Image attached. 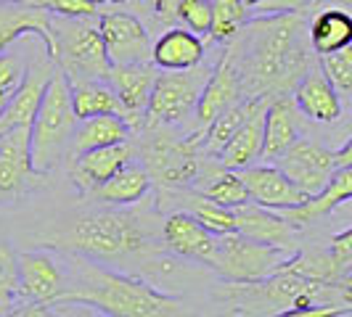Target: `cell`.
Here are the masks:
<instances>
[{
    "instance_id": "cell-1",
    "label": "cell",
    "mask_w": 352,
    "mask_h": 317,
    "mask_svg": "<svg viewBox=\"0 0 352 317\" xmlns=\"http://www.w3.org/2000/svg\"><path fill=\"white\" fill-rule=\"evenodd\" d=\"M307 27L300 14H265L247 19L244 27L228 40L244 98H278L300 82L313 64V48L305 40Z\"/></svg>"
},
{
    "instance_id": "cell-2",
    "label": "cell",
    "mask_w": 352,
    "mask_h": 317,
    "mask_svg": "<svg viewBox=\"0 0 352 317\" xmlns=\"http://www.w3.org/2000/svg\"><path fill=\"white\" fill-rule=\"evenodd\" d=\"M64 264L67 291L56 304H85L114 317H175L186 315V304L157 291L154 285L114 272L82 254L69 257Z\"/></svg>"
},
{
    "instance_id": "cell-3",
    "label": "cell",
    "mask_w": 352,
    "mask_h": 317,
    "mask_svg": "<svg viewBox=\"0 0 352 317\" xmlns=\"http://www.w3.org/2000/svg\"><path fill=\"white\" fill-rule=\"evenodd\" d=\"M77 122L80 119L72 106L69 80L64 71L56 69L37 106L35 119L30 124V161L35 175H48L56 161L64 158Z\"/></svg>"
},
{
    "instance_id": "cell-4",
    "label": "cell",
    "mask_w": 352,
    "mask_h": 317,
    "mask_svg": "<svg viewBox=\"0 0 352 317\" xmlns=\"http://www.w3.org/2000/svg\"><path fill=\"white\" fill-rule=\"evenodd\" d=\"M67 244L77 254L96 262H120L135 254H146L151 248L148 228L135 214L124 211H96L82 217L67 233Z\"/></svg>"
},
{
    "instance_id": "cell-5",
    "label": "cell",
    "mask_w": 352,
    "mask_h": 317,
    "mask_svg": "<svg viewBox=\"0 0 352 317\" xmlns=\"http://www.w3.org/2000/svg\"><path fill=\"white\" fill-rule=\"evenodd\" d=\"M51 58L69 82L106 80L109 58L93 16H51Z\"/></svg>"
},
{
    "instance_id": "cell-6",
    "label": "cell",
    "mask_w": 352,
    "mask_h": 317,
    "mask_svg": "<svg viewBox=\"0 0 352 317\" xmlns=\"http://www.w3.org/2000/svg\"><path fill=\"white\" fill-rule=\"evenodd\" d=\"M146 132L143 141V169L148 172L151 183L157 180L159 188H188L199 172V138L196 132L186 141H177L173 132H167V124L143 122Z\"/></svg>"
},
{
    "instance_id": "cell-7",
    "label": "cell",
    "mask_w": 352,
    "mask_h": 317,
    "mask_svg": "<svg viewBox=\"0 0 352 317\" xmlns=\"http://www.w3.org/2000/svg\"><path fill=\"white\" fill-rule=\"evenodd\" d=\"M292 254L294 251L260 244L239 233H223L217 235V248L210 267L226 283H254L278 272Z\"/></svg>"
},
{
    "instance_id": "cell-8",
    "label": "cell",
    "mask_w": 352,
    "mask_h": 317,
    "mask_svg": "<svg viewBox=\"0 0 352 317\" xmlns=\"http://www.w3.org/2000/svg\"><path fill=\"white\" fill-rule=\"evenodd\" d=\"M267 164H276L302 193L313 196L329 183V177L334 175L339 167H352V143L347 138L339 151H329V148L318 145L316 141L297 138L281 156H276Z\"/></svg>"
},
{
    "instance_id": "cell-9",
    "label": "cell",
    "mask_w": 352,
    "mask_h": 317,
    "mask_svg": "<svg viewBox=\"0 0 352 317\" xmlns=\"http://www.w3.org/2000/svg\"><path fill=\"white\" fill-rule=\"evenodd\" d=\"M207 77H210V71L201 69V64L194 69L157 74L148 104H146V122L175 127V124L186 122L188 117H194Z\"/></svg>"
},
{
    "instance_id": "cell-10",
    "label": "cell",
    "mask_w": 352,
    "mask_h": 317,
    "mask_svg": "<svg viewBox=\"0 0 352 317\" xmlns=\"http://www.w3.org/2000/svg\"><path fill=\"white\" fill-rule=\"evenodd\" d=\"M109 64H151V35L133 14H104L98 19Z\"/></svg>"
},
{
    "instance_id": "cell-11",
    "label": "cell",
    "mask_w": 352,
    "mask_h": 317,
    "mask_svg": "<svg viewBox=\"0 0 352 317\" xmlns=\"http://www.w3.org/2000/svg\"><path fill=\"white\" fill-rule=\"evenodd\" d=\"M58 69L56 61H53L48 53L35 56L32 61H27V69L24 77L19 80V85L14 88L8 106L0 117V132L3 130H11V127H30L37 114V106L43 101V93L51 82L53 71Z\"/></svg>"
},
{
    "instance_id": "cell-12",
    "label": "cell",
    "mask_w": 352,
    "mask_h": 317,
    "mask_svg": "<svg viewBox=\"0 0 352 317\" xmlns=\"http://www.w3.org/2000/svg\"><path fill=\"white\" fill-rule=\"evenodd\" d=\"M64 264L53 259L48 251H24L19 254V296L37 307L56 304L67 291Z\"/></svg>"
},
{
    "instance_id": "cell-13",
    "label": "cell",
    "mask_w": 352,
    "mask_h": 317,
    "mask_svg": "<svg viewBox=\"0 0 352 317\" xmlns=\"http://www.w3.org/2000/svg\"><path fill=\"white\" fill-rule=\"evenodd\" d=\"M157 80L154 64H111L106 82L117 93L124 108V122L130 130H141L146 117V104L151 95V85Z\"/></svg>"
},
{
    "instance_id": "cell-14",
    "label": "cell",
    "mask_w": 352,
    "mask_h": 317,
    "mask_svg": "<svg viewBox=\"0 0 352 317\" xmlns=\"http://www.w3.org/2000/svg\"><path fill=\"white\" fill-rule=\"evenodd\" d=\"M162 241L175 257L207 264V267L214 259V248H217V235L204 228L188 211L167 214V220L162 225Z\"/></svg>"
},
{
    "instance_id": "cell-15",
    "label": "cell",
    "mask_w": 352,
    "mask_h": 317,
    "mask_svg": "<svg viewBox=\"0 0 352 317\" xmlns=\"http://www.w3.org/2000/svg\"><path fill=\"white\" fill-rule=\"evenodd\" d=\"M244 98V90H241V77H239V69L233 64V58L228 56V51L220 56L217 67L210 71L204 88H201V95H199V104H196V127L199 132L207 127V124L220 117L226 108H230L233 104H239Z\"/></svg>"
},
{
    "instance_id": "cell-16",
    "label": "cell",
    "mask_w": 352,
    "mask_h": 317,
    "mask_svg": "<svg viewBox=\"0 0 352 317\" xmlns=\"http://www.w3.org/2000/svg\"><path fill=\"white\" fill-rule=\"evenodd\" d=\"M233 222H236V233L260 241V244H270V246L286 248V251H297V228L289 225L276 209L260 207L254 201L239 204L233 207Z\"/></svg>"
},
{
    "instance_id": "cell-17",
    "label": "cell",
    "mask_w": 352,
    "mask_h": 317,
    "mask_svg": "<svg viewBox=\"0 0 352 317\" xmlns=\"http://www.w3.org/2000/svg\"><path fill=\"white\" fill-rule=\"evenodd\" d=\"M239 177H241V183L247 188L249 201L267 207V209L297 207L307 198V193H302L276 164H260V167L247 164V167L239 169Z\"/></svg>"
},
{
    "instance_id": "cell-18",
    "label": "cell",
    "mask_w": 352,
    "mask_h": 317,
    "mask_svg": "<svg viewBox=\"0 0 352 317\" xmlns=\"http://www.w3.org/2000/svg\"><path fill=\"white\" fill-rule=\"evenodd\" d=\"M32 175L30 127H11L0 132V204L14 201Z\"/></svg>"
},
{
    "instance_id": "cell-19",
    "label": "cell",
    "mask_w": 352,
    "mask_h": 317,
    "mask_svg": "<svg viewBox=\"0 0 352 317\" xmlns=\"http://www.w3.org/2000/svg\"><path fill=\"white\" fill-rule=\"evenodd\" d=\"M350 198H352V167H339L318 193L307 196L297 207H286V209H276V211L281 214L289 225L305 228V225L316 222L320 217L331 214L336 207L347 204Z\"/></svg>"
},
{
    "instance_id": "cell-20",
    "label": "cell",
    "mask_w": 352,
    "mask_h": 317,
    "mask_svg": "<svg viewBox=\"0 0 352 317\" xmlns=\"http://www.w3.org/2000/svg\"><path fill=\"white\" fill-rule=\"evenodd\" d=\"M294 106L307 119L320 124L339 122L342 117V95L316 64H310L307 71L300 77V82L294 85Z\"/></svg>"
},
{
    "instance_id": "cell-21",
    "label": "cell",
    "mask_w": 352,
    "mask_h": 317,
    "mask_svg": "<svg viewBox=\"0 0 352 317\" xmlns=\"http://www.w3.org/2000/svg\"><path fill=\"white\" fill-rule=\"evenodd\" d=\"M207 45L199 35L186 27H167L157 43H151V64L159 71L194 69L204 61Z\"/></svg>"
},
{
    "instance_id": "cell-22",
    "label": "cell",
    "mask_w": 352,
    "mask_h": 317,
    "mask_svg": "<svg viewBox=\"0 0 352 317\" xmlns=\"http://www.w3.org/2000/svg\"><path fill=\"white\" fill-rule=\"evenodd\" d=\"M270 104V98H257V104L252 108L241 127L230 135V141L223 145V151L217 154V164L226 169H241L247 164H254V158H260L263 148V124H265V108Z\"/></svg>"
},
{
    "instance_id": "cell-23",
    "label": "cell",
    "mask_w": 352,
    "mask_h": 317,
    "mask_svg": "<svg viewBox=\"0 0 352 317\" xmlns=\"http://www.w3.org/2000/svg\"><path fill=\"white\" fill-rule=\"evenodd\" d=\"M24 35H37L51 56V14L45 8H30L16 3H0V51Z\"/></svg>"
},
{
    "instance_id": "cell-24",
    "label": "cell",
    "mask_w": 352,
    "mask_h": 317,
    "mask_svg": "<svg viewBox=\"0 0 352 317\" xmlns=\"http://www.w3.org/2000/svg\"><path fill=\"white\" fill-rule=\"evenodd\" d=\"M133 156L130 143H111V145H98L74 154V183L80 188H96L98 183H104L114 172H120L124 164Z\"/></svg>"
},
{
    "instance_id": "cell-25",
    "label": "cell",
    "mask_w": 352,
    "mask_h": 317,
    "mask_svg": "<svg viewBox=\"0 0 352 317\" xmlns=\"http://www.w3.org/2000/svg\"><path fill=\"white\" fill-rule=\"evenodd\" d=\"M294 111H297V106H294V101H289L286 95H278V98H273L267 104V108H265L260 158L273 161V158L281 156L283 151L300 138V124H297Z\"/></svg>"
},
{
    "instance_id": "cell-26",
    "label": "cell",
    "mask_w": 352,
    "mask_h": 317,
    "mask_svg": "<svg viewBox=\"0 0 352 317\" xmlns=\"http://www.w3.org/2000/svg\"><path fill=\"white\" fill-rule=\"evenodd\" d=\"M162 196L175 198L180 204V211H188L191 217H196L207 230H212L214 235L223 233H236V222H233V211L217 201L207 198L204 193H199L194 188H162Z\"/></svg>"
},
{
    "instance_id": "cell-27",
    "label": "cell",
    "mask_w": 352,
    "mask_h": 317,
    "mask_svg": "<svg viewBox=\"0 0 352 317\" xmlns=\"http://www.w3.org/2000/svg\"><path fill=\"white\" fill-rule=\"evenodd\" d=\"M307 43L316 56H326L352 45V19L344 8L320 11L307 27Z\"/></svg>"
},
{
    "instance_id": "cell-28",
    "label": "cell",
    "mask_w": 352,
    "mask_h": 317,
    "mask_svg": "<svg viewBox=\"0 0 352 317\" xmlns=\"http://www.w3.org/2000/svg\"><path fill=\"white\" fill-rule=\"evenodd\" d=\"M148 188H151L148 172L138 164L127 161L120 172H114L104 183H98L93 188V193H96V198H101L111 207H130V204H138L143 196L148 193Z\"/></svg>"
},
{
    "instance_id": "cell-29",
    "label": "cell",
    "mask_w": 352,
    "mask_h": 317,
    "mask_svg": "<svg viewBox=\"0 0 352 317\" xmlns=\"http://www.w3.org/2000/svg\"><path fill=\"white\" fill-rule=\"evenodd\" d=\"M130 138V127L120 114H98L77 122V130L72 135V154L98 148V145H111Z\"/></svg>"
},
{
    "instance_id": "cell-30",
    "label": "cell",
    "mask_w": 352,
    "mask_h": 317,
    "mask_svg": "<svg viewBox=\"0 0 352 317\" xmlns=\"http://www.w3.org/2000/svg\"><path fill=\"white\" fill-rule=\"evenodd\" d=\"M72 88V106L77 119H88L98 114H120L124 119V108L117 98V93L106 80H82V82H69Z\"/></svg>"
},
{
    "instance_id": "cell-31",
    "label": "cell",
    "mask_w": 352,
    "mask_h": 317,
    "mask_svg": "<svg viewBox=\"0 0 352 317\" xmlns=\"http://www.w3.org/2000/svg\"><path fill=\"white\" fill-rule=\"evenodd\" d=\"M283 270H292L307 281L316 283H331V285H339V283H350V272L342 270L339 264L334 262V257L329 254V248H313V251H294L286 262H283Z\"/></svg>"
},
{
    "instance_id": "cell-32",
    "label": "cell",
    "mask_w": 352,
    "mask_h": 317,
    "mask_svg": "<svg viewBox=\"0 0 352 317\" xmlns=\"http://www.w3.org/2000/svg\"><path fill=\"white\" fill-rule=\"evenodd\" d=\"M257 104V98H241L239 104H233L230 108H226L220 117H214L207 127H204V156H217L223 151V145L230 141V135L241 127V122L252 114V108Z\"/></svg>"
},
{
    "instance_id": "cell-33",
    "label": "cell",
    "mask_w": 352,
    "mask_h": 317,
    "mask_svg": "<svg viewBox=\"0 0 352 317\" xmlns=\"http://www.w3.org/2000/svg\"><path fill=\"white\" fill-rule=\"evenodd\" d=\"M212 8V27L210 40L214 43H228L230 37L244 27L247 21V5L241 0H210Z\"/></svg>"
},
{
    "instance_id": "cell-34",
    "label": "cell",
    "mask_w": 352,
    "mask_h": 317,
    "mask_svg": "<svg viewBox=\"0 0 352 317\" xmlns=\"http://www.w3.org/2000/svg\"><path fill=\"white\" fill-rule=\"evenodd\" d=\"M318 67L326 74V80L334 85V90L339 95H350L352 90V48H339L334 53L318 56Z\"/></svg>"
},
{
    "instance_id": "cell-35",
    "label": "cell",
    "mask_w": 352,
    "mask_h": 317,
    "mask_svg": "<svg viewBox=\"0 0 352 317\" xmlns=\"http://www.w3.org/2000/svg\"><path fill=\"white\" fill-rule=\"evenodd\" d=\"M19 299V254L0 244V315L11 312Z\"/></svg>"
},
{
    "instance_id": "cell-36",
    "label": "cell",
    "mask_w": 352,
    "mask_h": 317,
    "mask_svg": "<svg viewBox=\"0 0 352 317\" xmlns=\"http://www.w3.org/2000/svg\"><path fill=\"white\" fill-rule=\"evenodd\" d=\"M175 21H183L186 30H191L199 37H210L212 8L210 0H180L177 3Z\"/></svg>"
},
{
    "instance_id": "cell-37",
    "label": "cell",
    "mask_w": 352,
    "mask_h": 317,
    "mask_svg": "<svg viewBox=\"0 0 352 317\" xmlns=\"http://www.w3.org/2000/svg\"><path fill=\"white\" fill-rule=\"evenodd\" d=\"M24 69H27V58L21 53L0 51V88H16L19 80L24 77Z\"/></svg>"
},
{
    "instance_id": "cell-38",
    "label": "cell",
    "mask_w": 352,
    "mask_h": 317,
    "mask_svg": "<svg viewBox=\"0 0 352 317\" xmlns=\"http://www.w3.org/2000/svg\"><path fill=\"white\" fill-rule=\"evenodd\" d=\"M43 8L56 16H96L98 14V5L93 0H45Z\"/></svg>"
},
{
    "instance_id": "cell-39",
    "label": "cell",
    "mask_w": 352,
    "mask_h": 317,
    "mask_svg": "<svg viewBox=\"0 0 352 317\" xmlns=\"http://www.w3.org/2000/svg\"><path fill=\"white\" fill-rule=\"evenodd\" d=\"M329 254L334 257V262L342 267V270H352V230H342L339 235L331 238V246H329Z\"/></svg>"
},
{
    "instance_id": "cell-40",
    "label": "cell",
    "mask_w": 352,
    "mask_h": 317,
    "mask_svg": "<svg viewBox=\"0 0 352 317\" xmlns=\"http://www.w3.org/2000/svg\"><path fill=\"white\" fill-rule=\"evenodd\" d=\"M316 3L318 0H263L257 8L263 14H302Z\"/></svg>"
},
{
    "instance_id": "cell-41",
    "label": "cell",
    "mask_w": 352,
    "mask_h": 317,
    "mask_svg": "<svg viewBox=\"0 0 352 317\" xmlns=\"http://www.w3.org/2000/svg\"><path fill=\"white\" fill-rule=\"evenodd\" d=\"M180 0H154V16L159 24H173Z\"/></svg>"
},
{
    "instance_id": "cell-42",
    "label": "cell",
    "mask_w": 352,
    "mask_h": 317,
    "mask_svg": "<svg viewBox=\"0 0 352 317\" xmlns=\"http://www.w3.org/2000/svg\"><path fill=\"white\" fill-rule=\"evenodd\" d=\"M11 93H14V90L0 88V117H3V111H6V106H8V98H11Z\"/></svg>"
},
{
    "instance_id": "cell-43",
    "label": "cell",
    "mask_w": 352,
    "mask_h": 317,
    "mask_svg": "<svg viewBox=\"0 0 352 317\" xmlns=\"http://www.w3.org/2000/svg\"><path fill=\"white\" fill-rule=\"evenodd\" d=\"M96 5H120V3H124V0H93Z\"/></svg>"
},
{
    "instance_id": "cell-44",
    "label": "cell",
    "mask_w": 352,
    "mask_h": 317,
    "mask_svg": "<svg viewBox=\"0 0 352 317\" xmlns=\"http://www.w3.org/2000/svg\"><path fill=\"white\" fill-rule=\"evenodd\" d=\"M241 3H244V5H247V8H257V5H260V3H263V0H241Z\"/></svg>"
}]
</instances>
